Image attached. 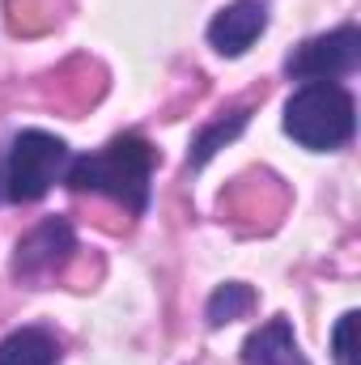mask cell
Returning a JSON list of instances; mask_svg holds the SVG:
<instances>
[{
	"label": "cell",
	"mask_w": 361,
	"mask_h": 365,
	"mask_svg": "<svg viewBox=\"0 0 361 365\" xmlns=\"http://www.w3.org/2000/svg\"><path fill=\"white\" fill-rule=\"evenodd\" d=\"M158 166V149L141 136V132H123L115 140H106L98 153L68 158L64 182L73 191H93V195H111L115 204H123L128 212H145L149 208V179Z\"/></svg>",
	"instance_id": "1"
},
{
	"label": "cell",
	"mask_w": 361,
	"mask_h": 365,
	"mask_svg": "<svg viewBox=\"0 0 361 365\" xmlns=\"http://www.w3.org/2000/svg\"><path fill=\"white\" fill-rule=\"evenodd\" d=\"M285 132L310 153H332L353 140L357 102L336 81H306L285 102Z\"/></svg>",
	"instance_id": "2"
},
{
	"label": "cell",
	"mask_w": 361,
	"mask_h": 365,
	"mask_svg": "<svg viewBox=\"0 0 361 365\" xmlns=\"http://www.w3.org/2000/svg\"><path fill=\"white\" fill-rule=\"evenodd\" d=\"M68 145L43 128H26L9 136L0 149V200L9 204H34L43 200L68 170Z\"/></svg>",
	"instance_id": "3"
},
{
	"label": "cell",
	"mask_w": 361,
	"mask_h": 365,
	"mask_svg": "<svg viewBox=\"0 0 361 365\" xmlns=\"http://www.w3.org/2000/svg\"><path fill=\"white\" fill-rule=\"evenodd\" d=\"M357 64H361V30L340 26L332 34H319V38H306L302 47H293L289 60H285V73L293 81H336V77H349Z\"/></svg>",
	"instance_id": "4"
},
{
	"label": "cell",
	"mask_w": 361,
	"mask_h": 365,
	"mask_svg": "<svg viewBox=\"0 0 361 365\" xmlns=\"http://www.w3.org/2000/svg\"><path fill=\"white\" fill-rule=\"evenodd\" d=\"M77 251V234L64 217H47L43 225H34L21 242H17V255H13V276L17 280H43L51 276L68 255Z\"/></svg>",
	"instance_id": "5"
},
{
	"label": "cell",
	"mask_w": 361,
	"mask_h": 365,
	"mask_svg": "<svg viewBox=\"0 0 361 365\" xmlns=\"http://www.w3.org/2000/svg\"><path fill=\"white\" fill-rule=\"evenodd\" d=\"M268 30V0H234L208 21V43L217 56L234 60L243 56L260 34Z\"/></svg>",
	"instance_id": "6"
},
{
	"label": "cell",
	"mask_w": 361,
	"mask_h": 365,
	"mask_svg": "<svg viewBox=\"0 0 361 365\" xmlns=\"http://www.w3.org/2000/svg\"><path fill=\"white\" fill-rule=\"evenodd\" d=\"M243 365H310L306 353L298 349L293 323L289 319H268L260 331L247 336L243 344Z\"/></svg>",
	"instance_id": "7"
},
{
	"label": "cell",
	"mask_w": 361,
	"mask_h": 365,
	"mask_svg": "<svg viewBox=\"0 0 361 365\" xmlns=\"http://www.w3.org/2000/svg\"><path fill=\"white\" fill-rule=\"evenodd\" d=\"M0 365H60V344L43 327H17L0 340Z\"/></svg>",
	"instance_id": "8"
},
{
	"label": "cell",
	"mask_w": 361,
	"mask_h": 365,
	"mask_svg": "<svg viewBox=\"0 0 361 365\" xmlns=\"http://www.w3.org/2000/svg\"><path fill=\"white\" fill-rule=\"evenodd\" d=\"M251 306H255V289H251V284H238V280H230V284H221V289L208 297V306H204V319H208V327H225V323L243 319Z\"/></svg>",
	"instance_id": "9"
},
{
	"label": "cell",
	"mask_w": 361,
	"mask_h": 365,
	"mask_svg": "<svg viewBox=\"0 0 361 365\" xmlns=\"http://www.w3.org/2000/svg\"><path fill=\"white\" fill-rule=\"evenodd\" d=\"M243 128H247V110H234L230 119H217L213 128H204V132L195 136V145H191V158H187V162H191V166H204V162H208V158L217 153V145L234 140V136H238Z\"/></svg>",
	"instance_id": "10"
},
{
	"label": "cell",
	"mask_w": 361,
	"mask_h": 365,
	"mask_svg": "<svg viewBox=\"0 0 361 365\" xmlns=\"http://www.w3.org/2000/svg\"><path fill=\"white\" fill-rule=\"evenodd\" d=\"M353 331H357V314H340L336 331H332V349H336V365H357V353H353Z\"/></svg>",
	"instance_id": "11"
}]
</instances>
